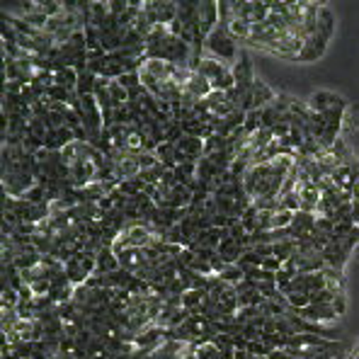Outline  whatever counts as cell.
<instances>
[{"instance_id": "obj_4", "label": "cell", "mask_w": 359, "mask_h": 359, "mask_svg": "<svg viewBox=\"0 0 359 359\" xmlns=\"http://www.w3.org/2000/svg\"><path fill=\"white\" fill-rule=\"evenodd\" d=\"M345 102V100L340 97L337 93H330V90H316V93L309 95V100H306V104H309L311 112H328L330 107H335V104Z\"/></svg>"}, {"instance_id": "obj_5", "label": "cell", "mask_w": 359, "mask_h": 359, "mask_svg": "<svg viewBox=\"0 0 359 359\" xmlns=\"http://www.w3.org/2000/svg\"><path fill=\"white\" fill-rule=\"evenodd\" d=\"M328 41L330 39H325L323 34H311L309 39L304 41V49H301V54H299V61H318L320 56L325 54V49H328Z\"/></svg>"}, {"instance_id": "obj_19", "label": "cell", "mask_w": 359, "mask_h": 359, "mask_svg": "<svg viewBox=\"0 0 359 359\" xmlns=\"http://www.w3.org/2000/svg\"><path fill=\"white\" fill-rule=\"evenodd\" d=\"M175 359H182V357H175Z\"/></svg>"}, {"instance_id": "obj_9", "label": "cell", "mask_w": 359, "mask_h": 359, "mask_svg": "<svg viewBox=\"0 0 359 359\" xmlns=\"http://www.w3.org/2000/svg\"><path fill=\"white\" fill-rule=\"evenodd\" d=\"M231 66L229 63H224L221 59H214V56H204L202 63H199V71L207 81H216V78H221L224 73H229Z\"/></svg>"}, {"instance_id": "obj_16", "label": "cell", "mask_w": 359, "mask_h": 359, "mask_svg": "<svg viewBox=\"0 0 359 359\" xmlns=\"http://www.w3.org/2000/svg\"><path fill=\"white\" fill-rule=\"evenodd\" d=\"M117 83L126 90V93H131V90L144 86V83H141V73H124V76H121Z\"/></svg>"}, {"instance_id": "obj_12", "label": "cell", "mask_w": 359, "mask_h": 359, "mask_svg": "<svg viewBox=\"0 0 359 359\" xmlns=\"http://www.w3.org/2000/svg\"><path fill=\"white\" fill-rule=\"evenodd\" d=\"M97 81L100 78L95 76V73H81V78H78V86H76V93L81 95V97H86V95H95V90H97Z\"/></svg>"}, {"instance_id": "obj_10", "label": "cell", "mask_w": 359, "mask_h": 359, "mask_svg": "<svg viewBox=\"0 0 359 359\" xmlns=\"http://www.w3.org/2000/svg\"><path fill=\"white\" fill-rule=\"evenodd\" d=\"M318 34H323L325 39H332V32H335V15L330 13V8L320 5L318 10V27H316Z\"/></svg>"}, {"instance_id": "obj_15", "label": "cell", "mask_w": 359, "mask_h": 359, "mask_svg": "<svg viewBox=\"0 0 359 359\" xmlns=\"http://www.w3.org/2000/svg\"><path fill=\"white\" fill-rule=\"evenodd\" d=\"M0 304H3V309H18L20 292H15V289H10V287H3V292H0Z\"/></svg>"}, {"instance_id": "obj_11", "label": "cell", "mask_w": 359, "mask_h": 359, "mask_svg": "<svg viewBox=\"0 0 359 359\" xmlns=\"http://www.w3.org/2000/svg\"><path fill=\"white\" fill-rule=\"evenodd\" d=\"M78 78H81V73H78L73 66L71 68H61V71L54 73V86L66 88V90H76Z\"/></svg>"}, {"instance_id": "obj_1", "label": "cell", "mask_w": 359, "mask_h": 359, "mask_svg": "<svg viewBox=\"0 0 359 359\" xmlns=\"http://www.w3.org/2000/svg\"><path fill=\"white\" fill-rule=\"evenodd\" d=\"M204 49L209 51V56L221 59L224 63L238 61V56H241L238 54V41L229 34V29L221 27V25L207 36V44H204Z\"/></svg>"}, {"instance_id": "obj_18", "label": "cell", "mask_w": 359, "mask_h": 359, "mask_svg": "<svg viewBox=\"0 0 359 359\" xmlns=\"http://www.w3.org/2000/svg\"><path fill=\"white\" fill-rule=\"evenodd\" d=\"M332 309H335L337 316H345V311H347V294H337V297L332 299Z\"/></svg>"}, {"instance_id": "obj_14", "label": "cell", "mask_w": 359, "mask_h": 359, "mask_svg": "<svg viewBox=\"0 0 359 359\" xmlns=\"http://www.w3.org/2000/svg\"><path fill=\"white\" fill-rule=\"evenodd\" d=\"M197 359H226V352L219 350V347L214 345V342H207V345H199L197 347Z\"/></svg>"}, {"instance_id": "obj_8", "label": "cell", "mask_w": 359, "mask_h": 359, "mask_svg": "<svg viewBox=\"0 0 359 359\" xmlns=\"http://www.w3.org/2000/svg\"><path fill=\"white\" fill-rule=\"evenodd\" d=\"M211 81H207V78L202 76V73H192L187 81V86H184V93L192 95L194 100H207L211 95Z\"/></svg>"}, {"instance_id": "obj_7", "label": "cell", "mask_w": 359, "mask_h": 359, "mask_svg": "<svg viewBox=\"0 0 359 359\" xmlns=\"http://www.w3.org/2000/svg\"><path fill=\"white\" fill-rule=\"evenodd\" d=\"M250 97H252L255 109H265V107H269V104L274 102V100H277V93H274V90L269 88L265 81H260V78H257V81L252 83V88H250Z\"/></svg>"}, {"instance_id": "obj_2", "label": "cell", "mask_w": 359, "mask_h": 359, "mask_svg": "<svg viewBox=\"0 0 359 359\" xmlns=\"http://www.w3.org/2000/svg\"><path fill=\"white\" fill-rule=\"evenodd\" d=\"M231 71H233V78H236V88H238L243 95L250 93L252 83H255L257 78H255V73H252V61H250V56H248V51H241L238 61L231 66Z\"/></svg>"}, {"instance_id": "obj_17", "label": "cell", "mask_w": 359, "mask_h": 359, "mask_svg": "<svg viewBox=\"0 0 359 359\" xmlns=\"http://www.w3.org/2000/svg\"><path fill=\"white\" fill-rule=\"evenodd\" d=\"M282 267H284V262L282 260H277V257L274 255H269V257H265V260H262V269H267V272H282Z\"/></svg>"}, {"instance_id": "obj_13", "label": "cell", "mask_w": 359, "mask_h": 359, "mask_svg": "<svg viewBox=\"0 0 359 359\" xmlns=\"http://www.w3.org/2000/svg\"><path fill=\"white\" fill-rule=\"evenodd\" d=\"M357 131H359V112H357V107L350 104L345 112V119H342V139L357 134Z\"/></svg>"}, {"instance_id": "obj_3", "label": "cell", "mask_w": 359, "mask_h": 359, "mask_svg": "<svg viewBox=\"0 0 359 359\" xmlns=\"http://www.w3.org/2000/svg\"><path fill=\"white\" fill-rule=\"evenodd\" d=\"M304 320H309V323H316V325H325V323H332V320H337L340 316L335 313V309H332V304H311L306 306V309L297 311Z\"/></svg>"}, {"instance_id": "obj_6", "label": "cell", "mask_w": 359, "mask_h": 359, "mask_svg": "<svg viewBox=\"0 0 359 359\" xmlns=\"http://www.w3.org/2000/svg\"><path fill=\"white\" fill-rule=\"evenodd\" d=\"M199 27L207 36L219 27V3H214V0L199 3Z\"/></svg>"}]
</instances>
